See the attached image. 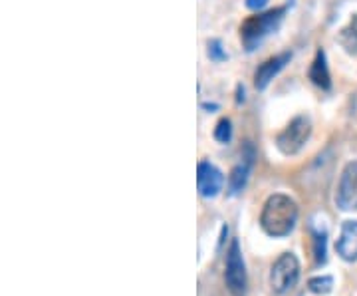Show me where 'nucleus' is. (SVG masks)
<instances>
[{"label": "nucleus", "instance_id": "nucleus-1", "mask_svg": "<svg viewBox=\"0 0 357 296\" xmlns=\"http://www.w3.org/2000/svg\"><path fill=\"white\" fill-rule=\"evenodd\" d=\"M296 223H298V205L292 197L284 193L270 195L260 213L262 231L274 239H280V237H288L294 231Z\"/></svg>", "mask_w": 357, "mask_h": 296}, {"label": "nucleus", "instance_id": "nucleus-2", "mask_svg": "<svg viewBox=\"0 0 357 296\" xmlns=\"http://www.w3.org/2000/svg\"><path fill=\"white\" fill-rule=\"evenodd\" d=\"M284 14H286V8L282 6V8H274V10L246 18L241 26V40L246 46V50H255L262 40L270 36L280 26Z\"/></svg>", "mask_w": 357, "mask_h": 296}, {"label": "nucleus", "instance_id": "nucleus-3", "mask_svg": "<svg viewBox=\"0 0 357 296\" xmlns=\"http://www.w3.org/2000/svg\"><path fill=\"white\" fill-rule=\"evenodd\" d=\"M312 135V121L307 116L294 117L276 138V147L284 155H296L302 151Z\"/></svg>", "mask_w": 357, "mask_h": 296}, {"label": "nucleus", "instance_id": "nucleus-4", "mask_svg": "<svg viewBox=\"0 0 357 296\" xmlns=\"http://www.w3.org/2000/svg\"><path fill=\"white\" fill-rule=\"evenodd\" d=\"M300 279V262L292 253H284L272 265L270 271V286L276 295H286L298 284Z\"/></svg>", "mask_w": 357, "mask_h": 296}, {"label": "nucleus", "instance_id": "nucleus-5", "mask_svg": "<svg viewBox=\"0 0 357 296\" xmlns=\"http://www.w3.org/2000/svg\"><path fill=\"white\" fill-rule=\"evenodd\" d=\"M225 283L229 286L232 296L246 295V286H248V276H246V265H244L243 251L241 243L234 239L230 243L229 253H227V271H225Z\"/></svg>", "mask_w": 357, "mask_h": 296}, {"label": "nucleus", "instance_id": "nucleus-6", "mask_svg": "<svg viewBox=\"0 0 357 296\" xmlns=\"http://www.w3.org/2000/svg\"><path fill=\"white\" fill-rule=\"evenodd\" d=\"M335 205L342 211H357V161H349L340 175Z\"/></svg>", "mask_w": 357, "mask_h": 296}, {"label": "nucleus", "instance_id": "nucleus-7", "mask_svg": "<svg viewBox=\"0 0 357 296\" xmlns=\"http://www.w3.org/2000/svg\"><path fill=\"white\" fill-rule=\"evenodd\" d=\"M225 187V175L211 161H201L197 168V189L204 199L217 197Z\"/></svg>", "mask_w": 357, "mask_h": 296}, {"label": "nucleus", "instance_id": "nucleus-8", "mask_svg": "<svg viewBox=\"0 0 357 296\" xmlns=\"http://www.w3.org/2000/svg\"><path fill=\"white\" fill-rule=\"evenodd\" d=\"M290 58H292L290 52H282L278 56H272V58H268L266 62H262V64L258 66L255 72L256 88H258V90H264L268 84L286 68V64L290 62Z\"/></svg>", "mask_w": 357, "mask_h": 296}, {"label": "nucleus", "instance_id": "nucleus-9", "mask_svg": "<svg viewBox=\"0 0 357 296\" xmlns=\"http://www.w3.org/2000/svg\"><path fill=\"white\" fill-rule=\"evenodd\" d=\"M337 255L347 260V262H356L357 260V221H345L342 225L340 239L335 243Z\"/></svg>", "mask_w": 357, "mask_h": 296}, {"label": "nucleus", "instance_id": "nucleus-10", "mask_svg": "<svg viewBox=\"0 0 357 296\" xmlns=\"http://www.w3.org/2000/svg\"><path fill=\"white\" fill-rule=\"evenodd\" d=\"M310 80L321 90H330L332 88V76H330L328 58H326V52L324 50L316 52V58H314L312 68H310Z\"/></svg>", "mask_w": 357, "mask_h": 296}, {"label": "nucleus", "instance_id": "nucleus-11", "mask_svg": "<svg viewBox=\"0 0 357 296\" xmlns=\"http://www.w3.org/2000/svg\"><path fill=\"white\" fill-rule=\"evenodd\" d=\"M248 173H250V163H241L236 168H232L229 175V191L230 195H241L248 183Z\"/></svg>", "mask_w": 357, "mask_h": 296}, {"label": "nucleus", "instance_id": "nucleus-12", "mask_svg": "<svg viewBox=\"0 0 357 296\" xmlns=\"http://www.w3.org/2000/svg\"><path fill=\"white\" fill-rule=\"evenodd\" d=\"M337 42L344 46V50L347 54H357V14L351 16L349 24L345 26L344 30L340 32Z\"/></svg>", "mask_w": 357, "mask_h": 296}, {"label": "nucleus", "instance_id": "nucleus-13", "mask_svg": "<svg viewBox=\"0 0 357 296\" xmlns=\"http://www.w3.org/2000/svg\"><path fill=\"white\" fill-rule=\"evenodd\" d=\"M312 231V241H314V257H316V262L318 265H324L326 262V241H328V232L326 229H316L314 225L310 227Z\"/></svg>", "mask_w": 357, "mask_h": 296}, {"label": "nucleus", "instance_id": "nucleus-14", "mask_svg": "<svg viewBox=\"0 0 357 296\" xmlns=\"http://www.w3.org/2000/svg\"><path fill=\"white\" fill-rule=\"evenodd\" d=\"M307 288L314 295H330L333 288V279L332 276H314L307 281Z\"/></svg>", "mask_w": 357, "mask_h": 296}, {"label": "nucleus", "instance_id": "nucleus-15", "mask_svg": "<svg viewBox=\"0 0 357 296\" xmlns=\"http://www.w3.org/2000/svg\"><path fill=\"white\" fill-rule=\"evenodd\" d=\"M206 54H208V58L213 60V62H225V60H229V54L225 50V46H222V42L217 38L208 40L206 42Z\"/></svg>", "mask_w": 357, "mask_h": 296}, {"label": "nucleus", "instance_id": "nucleus-16", "mask_svg": "<svg viewBox=\"0 0 357 296\" xmlns=\"http://www.w3.org/2000/svg\"><path fill=\"white\" fill-rule=\"evenodd\" d=\"M232 138V124L229 117H222L215 128V140L220 143H229Z\"/></svg>", "mask_w": 357, "mask_h": 296}, {"label": "nucleus", "instance_id": "nucleus-17", "mask_svg": "<svg viewBox=\"0 0 357 296\" xmlns=\"http://www.w3.org/2000/svg\"><path fill=\"white\" fill-rule=\"evenodd\" d=\"M268 0H246V6L250 8V10H262V8H266Z\"/></svg>", "mask_w": 357, "mask_h": 296}]
</instances>
